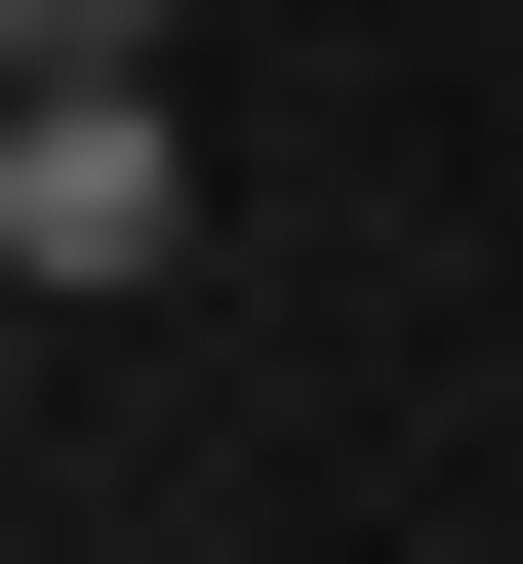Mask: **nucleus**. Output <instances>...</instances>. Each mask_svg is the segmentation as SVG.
<instances>
[{
    "label": "nucleus",
    "mask_w": 523,
    "mask_h": 564,
    "mask_svg": "<svg viewBox=\"0 0 523 564\" xmlns=\"http://www.w3.org/2000/svg\"><path fill=\"white\" fill-rule=\"evenodd\" d=\"M162 242H201L162 41H41V82H0V282H162Z\"/></svg>",
    "instance_id": "1"
},
{
    "label": "nucleus",
    "mask_w": 523,
    "mask_h": 564,
    "mask_svg": "<svg viewBox=\"0 0 523 564\" xmlns=\"http://www.w3.org/2000/svg\"><path fill=\"white\" fill-rule=\"evenodd\" d=\"M0 82H41V41H0Z\"/></svg>",
    "instance_id": "2"
}]
</instances>
